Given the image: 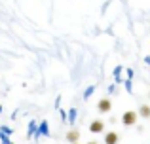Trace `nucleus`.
<instances>
[{"label":"nucleus","mask_w":150,"mask_h":144,"mask_svg":"<svg viewBox=\"0 0 150 144\" xmlns=\"http://www.w3.org/2000/svg\"><path fill=\"white\" fill-rule=\"evenodd\" d=\"M103 129H105V123H103L101 119H93L91 125H89V131H91V133H103Z\"/></svg>","instance_id":"3"},{"label":"nucleus","mask_w":150,"mask_h":144,"mask_svg":"<svg viewBox=\"0 0 150 144\" xmlns=\"http://www.w3.org/2000/svg\"><path fill=\"white\" fill-rule=\"evenodd\" d=\"M88 144H99V142H95V140H91V142H88Z\"/></svg>","instance_id":"7"},{"label":"nucleus","mask_w":150,"mask_h":144,"mask_svg":"<svg viewBox=\"0 0 150 144\" xmlns=\"http://www.w3.org/2000/svg\"><path fill=\"white\" fill-rule=\"evenodd\" d=\"M67 140H69L70 144L78 142V140H80V131H78V129H70L69 133H67Z\"/></svg>","instance_id":"5"},{"label":"nucleus","mask_w":150,"mask_h":144,"mask_svg":"<svg viewBox=\"0 0 150 144\" xmlns=\"http://www.w3.org/2000/svg\"><path fill=\"white\" fill-rule=\"evenodd\" d=\"M97 110H99L101 114H106V112L112 110V103H110V99H101L99 103H97Z\"/></svg>","instance_id":"2"},{"label":"nucleus","mask_w":150,"mask_h":144,"mask_svg":"<svg viewBox=\"0 0 150 144\" xmlns=\"http://www.w3.org/2000/svg\"><path fill=\"white\" fill-rule=\"evenodd\" d=\"M122 123H124L125 127H133L137 123V112H133V110L124 112V116H122Z\"/></svg>","instance_id":"1"},{"label":"nucleus","mask_w":150,"mask_h":144,"mask_svg":"<svg viewBox=\"0 0 150 144\" xmlns=\"http://www.w3.org/2000/svg\"><path fill=\"white\" fill-rule=\"evenodd\" d=\"M74 144H80V142H74Z\"/></svg>","instance_id":"8"},{"label":"nucleus","mask_w":150,"mask_h":144,"mask_svg":"<svg viewBox=\"0 0 150 144\" xmlns=\"http://www.w3.org/2000/svg\"><path fill=\"white\" fill-rule=\"evenodd\" d=\"M137 114H139L141 118H150V106H148V104H143V106L139 108Z\"/></svg>","instance_id":"6"},{"label":"nucleus","mask_w":150,"mask_h":144,"mask_svg":"<svg viewBox=\"0 0 150 144\" xmlns=\"http://www.w3.org/2000/svg\"><path fill=\"white\" fill-rule=\"evenodd\" d=\"M118 140H120L118 133H114V131H108V133H105V142H106V144H118Z\"/></svg>","instance_id":"4"}]
</instances>
